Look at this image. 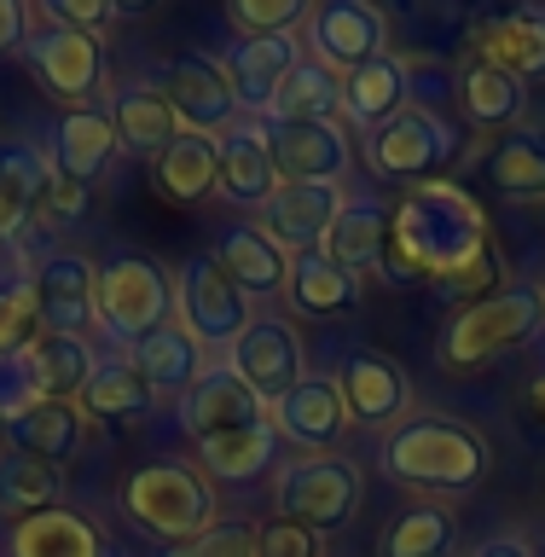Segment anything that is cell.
I'll return each instance as SVG.
<instances>
[{"label": "cell", "mask_w": 545, "mask_h": 557, "mask_svg": "<svg viewBox=\"0 0 545 557\" xmlns=\"http://www.w3.org/2000/svg\"><path fill=\"white\" fill-rule=\"evenodd\" d=\"M47 169L59 174V181H99L104 169H111V157L122 151L116 146V128H111V116L94 111V104H82V111H64L59 122H52V134H47Z\"/></svg>", "instance_id": "603a6c76"}, {"label": "cell", "mask_w": 545, "mask_h": 557, "mask_svg": "<svg viewBox=\"0 0 545 557\" xmlns=\"http://www.w3.org/2000/svg\"><path fill=\"white\" fill-rule=\"evenodd\" d=\"M453 157H459V134H453V122L435 104H407L377 134H366V169H372V181H389L407 191L424 181H442V169Z\"/></svg>", "instance_id": "5b68a950"}, {"label": "cell", "mask_w": 545, "mask_h": 557, "mask_svg": "<svg viewBox=\"0 0 545 557\" xmlns=\"http://www.w3.org/2000/svg\"><path fill=\"white\" fill-rule=\"evenodd\" d=\"M0 453H7V447H0Z\"/></svg>", "instance_id": "f5cc1de1"}, {"label": "cell", "mask_w": 545, "mask_h": 557, "mask_svg": "<svg viewBox=\"0 0 545 557\" xmlns=\"http://www.w3.org/2000/svg\"><path fill=\"white\" fill-rule=\"evenodd\" d=\"M470 557H534V540L522 529H505V534H487Z\"/></svg>", "instance_id": "681fc988"}, {"label": "cell", "mask_w": 545, "mask_h": 557, "mask_svg": "<svg viewBox=\"0 0 545 557\" xmlns=\"http://www.w3.org/2000/svg\"><path fill=\"white\" fill-rule=\"evenodd\" d=\"M17 52H24L29 76L59 104H70V111L94 104V94L104 87V41L82 29H64V24H47L41 7H29V35Z\"/></svg>", "instance_id": "9c48e42d"}, {"label": "cell", "mask_w": 545, "mask_h": 557, "mask_svg": "<svg viewBox=\"0 0 545 557\" xmlns=\"http://www.w3.org/2000/svg\"><path fill=\"white\" fill-rule=\"evenodd\" d=\"M360 465L343 459V453H302V459L273 470V499L278 517L302 522L313 534L343 529L348 517L360 511Z\"/></svg>", "instance_id": "8992f818"}, {"label": "cell", "mask_w": 545, "mask_h": 557, "mask_svg": "<svg viewBox=\"0 0 545 557\" xmlns=\"http://www.w3.org/2000/svg\"><path fill=\"white\" fill-rule=\"evenodd\" d=\"M459 540V517L435 499H412L407 511L389 517V529L377 540V557H447Z\"/></svg>", "instance_id": "8d00e7d4"}, {"label": "cell", "mask_w": 545, "mask_h": 557, "mask_svg": "<svg viewBox=\"0 0 545 557\" xmlns=\"http://www.w3.org/2000/svg\"><path fill=\"white\" fill-rule=\"evenodd\" d=\"M47 186H52L47 151L29 146V139H0V244H17L24 233H35Z\"/></svg>", "instance_id": "cb8c5ba5"}, {"label": "cell", "mask_w": 545, "mask_h": 557, "mask_svg": "<svg viewBox=\"0 0 545 557\" xmlns=\"http://www.w3.org/2000/svg\"><path fill=\"white\" fill-rule=\"evenodd\" d=\"M151 400L157 395L146 389V377L128 360H99V372L82 383L76 407H82V418H146Z\"/></svg>", "instance_id": "ab89813d"}, {"label": "cell", "mask_w": 545, "mask_h": 557, "mask_svg": "<svg viewBox=\"0 0 545 557\" xmlns=\"http://www.w3.org/2000/svg\"><path fill=\"white\" fill-rule=\"evenodd\" d=\"M116 499L134 529H146L151 540H169V546H186V540L215 529V482L198 465H181V459L128 470Z\"/></svg>", "instance_id": "277c9868"}, {"label": "cell", "mask_w": 545, "mask_h": 557, "mask_svg": "<svg viewBox=\"0 0 545 557\" xmlns=\"http://www.w3.org/2000/svg\"><path fill=\"white\" fill-rule=\"evenodd\" d=\"M453 99H459L465 116L487 134H511V128H522V116H529V87L517 76H505L499 64H482V59H470L459 76H453Z\"/></svg>", "instance_id": "f1b7e54d"}, {"label": "cell", "mask_w": 545, "mask_h": 557, "mask_svg": "<svg viewBox=\"0 0 545 557\" xmlns=\"http://www.w3.org/2000/svg\"><path fill=\"white\" fill-rule=\"evenodd\" d=\"M221 181V139H209V134H186L157 157V186H163V198L174 203H198L209 198Z\"/></svg>", "instance_id": "d590c367"}, {"label": "cell", "mask_w": 545, "mask_h": 557, "mask_svg": "<svg viewBox=\"0 0 545 557\" xmlns=\"http://www.w3.org/2000/svg\"><path fill=\"white\" fill-rule=\"evenodd\" d=\"M545 331V285H499L476 296L470 308H459L435 343L447 372H476V366L511 355V348H529Z\"/></svg>", "instance_id": "3957f363"}, {"label": "cell", "mask_w": 545, "mask_h": 557, "mask_svg": "<svg viewBox=\"0 0 545 557\" xmlns=\"http://www.w3.org/2000/svg\"><path fill=\"white\" fill-rule=\"evenodd\" d=\"M82 407L76 400H41L29 407L17 424H7V442L12 453H29V459H47V465H64L82 453Z\"/></svg>", "instance_id": "d6a6232c"}, {"label": "cell", "mask_w": 545, "mask_h": 557, "mask_svg": "<svg viewBox=\"0 0 545 557\" xmlns=\"http://www.w3.org/2000/svg\"><path fill=\"white\" fill-rule=\"evenodd\" d=\"M250 552H256L250 522H215L209 534L186 540V546H169V557H250Z\"/></svg>", "instance_id": "f6af8a7d"}, {"label": "cell", "mask_w": 545, "mask_h": 557, "mask_svg": "<svg viewBox=\"0 0 545 557\" xmlns=\"http://www.w3.org/2000/svg\"><path fill=\"white\" fill-rule=\"evenodd\" d=\"M41 383L29 372V355H0V430L17 424L29 407H41Z\"/></svg>", "instance_id": "7bdbcfd3"}, {"label": "cell", "mask_w": 545, "mask_h": 557, "mask_svg": "<svg viewBox=\"0 0 545 557\" xmlns=\"http://www.w3.org/2000/svg\"><path fill=\"white\" fill-rule=\"evenodd\" d=\"M377 465L389 482L447 505V499L476 494L487 465H494V453H487V435L476 424H465V418L412 412V418H400L395 430H383Z\"/></svg>", "instance_id": "7a4b0ae2"}, {"label": "cell", "mask_w": 545, "mask_h": 557, "mask_svg": "<svg viewBox=\"0 0 545 557\" xmlns=\"http://www.w3.org/2000/svg\"><path fill=\"white\" fill-rule=\"evenodd\" d=\"M412 59L407 52H377L360 70L343 76V128L377 134L389 116H400L412 104Z\"/></svg>", "instance_id": "ac0fdd59"}, {"label": "cell", "mask_w": 545, "mask_h": 557, "mask_svg": "<svg viewBox=\"0 0 545 557\" xmlns=\"http://www.w3.org/2000/svg\"><path fill=\"white\" fill-rule=\"evenodd\" d=\"M29 285L41 296V331L87 337V325H99V268L82 250H47L29 268Z\"/></svg>", "instance_id": "5bb4252c"}, {"label": "cell", "mask_w": 545, "mask_h": 557, "mask_svg": "<svg viewBox=\"0 0 545 557\" xmlns=\"http://www.w3.org/2000/svg\"><path fill=\"white\" fill-rule=\"evenodd\" d=\"M343 116V76H331L325 64L302 59L285 76V87L268 104V122H331Z\"/></svg>", "instance_id": "f35d334b"}, {"label": "cell", "mask_w": 545, "mask_h": 557, "mask_svg": "<svg viewBox=\"0 0 545 557\" xmlns=\"http://www.w3.org/2000/svg\"><path fill=\"white\" fill-rule=\"evenodd\" d=\"M215 191L238 209H256L278 191L273 157H268V116H238L233 128L221 134V181Z\"/></svg>", "instance_id": "7402d4cb"}, {"label": "cell", "mask_w": 545, "mask_h": 557, "mask_svg": "<svg viewBox=\"0 0 545 557\" xmlns=\"http://www.w3.org/2000/svg\"><path fill=\"white\" fill-rule=\"evenodd\" d=\"M476 59L499 64L505 76H517L522 87L545 76V7H511L482 17L476 29Z\"/></svg>", "instance_id": "d4e9b609"}, {"label": "cell", "mask_w": 545, "mask_h": 557, "mask_svg": "<svg viewBox=\"0 0 545 557\" xmlns=\"http://www.w3.org/2000/svg\"><path fill=\"white\" fill-rule=\"evenodd\" d=\"M250 557H325V534L302 529L290 517H273L256 529V552Z\"/></svg>", "instance_id": "ee69618b"}, {"label": "cell", "mask_w": 545, "mask_h": 557, "mask_svg": "<svg viewBox=\"0 0 545 557\" xmlns=\"http://www.w3.org/2000/svg\"><path fill=\"white\" fill-rule=\"evenodd\" d=\"M261 418H268V407H261L256 389L226 360L209 366V372L191 383V395L181 400V430L191 442H209V435H226V430H250Z\"/></svg>", "instance_id": "44dd1931"}, {"label": "cell", "mask_w": 545, "mask_h": 557, "mask_svg": "<svg viewBox=\"0 0 545 557\" xmlns=\"http://www.w3.org/2000/svg\"><path fill=\"white\" fill-rule=\"evenodd\" d=\"M174 313H181V325L198 337L203 355H233V343L250 331L256 320V308H250V296H244L233 278L221 273V261L215 256H191L181 273H174Z\"/></svg>", "instance_id": "ba28073f"}, {"label": "cell", "mask_w": 545, "mask_h": 557, "mask_svg": "<svg viewBox=\"0 0 545 557\" xmlns=\"http://www.w3.org/2000/svg\"><path fill=\"white\" fill-rule=\"evenodd\" d=\"M273 447H278V430H273V418H261V424H250V430H226V435L198 442V470L209 482L250 487L273 470Z\"/></svg>", "instance_id": "4dcf8cb0"}, {"label": "cell", "mask_w": 545, "mask_h": 557, "mask_svg": "<svg viewBox=\"0 0 545 557\" xmlns=\"http://www.w3.org/2000/svg\"><path fill=\"white\" fill-rule=\"evenodd\" d=\"M24 355H29V372H35V383H41L47 400H76L82 383L99 372L94 343H87V337H64V331H41Z\"/></svg>", "instance_id": "836d02e7"}, {"label": "cell", "mask_w": 545, "mask_h": 557, "mask_svg": "<svg viewBox=\"0 0 545 557\" xmlns=\"http://www.w3.org/2000/svg\"><path fill=\"white\" fill-rule=\"evenodd\" d=\"M487 181L511 203H545V128H511L487 151Z\"/></svg>", "instance_id": "1f68e13d"}, {"label": "cell", "mask_w": 545, "mask_h": 557, "mask_svg": "<svg viewBox=\"0 0 545 557\" xmlns=\"http://www.w3.org/2000/svg\"><path fill=\"white\" fill-rule=\"evenodd\" d=\"M122 360H128L139 377H146V389H151L157 400H186L191 383L209 372V355L198 348V337L181 325V313H174V320H163L157 331H146L139 343H128V355H122Z\"/></svg>", "instance_id": "e0dca14e"}, {"label": "cell", "mask_w": 545, "mask_h": 557, "mask_svg": "<svg viewBox=\"0 0 545 557\" xmlns=\"http://www.w3.org/2000/svg\"><path fill=\"white\" fill-rule=\"evenodd\" d=\"M41 17L64 29H82V35H104L122 17V7H111V0H47Z\"/></svg>", "instance_id": "bcb514c9"}, {"label": "cell", "mask_w": 545, "mask_h": 557, "mask_svg": "<svg viewBox=\"0 0 545 557\" xmlns=\"http://www.w3.org/2000/svg\"><path fill=\"white\" fill-rule=\"evenodd\" d=\"M268 157L278 186H343L355 169L343 116L331 122H268Z\"/></svg>", "instance_id": "7c38bea8"}, {"label": "cell", "mask_w": 545, "mask_h": 557, "mask_svg": "<svg viewBox=\"0 0 545 557\" xmlns=\"http://www.w3.org/2000/svg\"><path fill=\"white\" fill-rule=\"evenodd\" d=\"M64 499V470L47 459H29V453H0V517L24 522L41 511H59Z\"/></svg>", "instance_id": "e575fe53"}, {"label": "cell", "mask_w": 545, "mask_h": 557, "mask_svg": "<svg viewBox=\"0 0 545 557\" xmlns=\"http://www.w3.org/2000/svg\"><path fill=\"white\" fill-rule=\"evenodd\" d=\"M41 337V296H35L29 273L0 285V355H24Z\"/></svg>", "instance_id": "60d3db41"}, {"label": "cell", "mask_w": 545, "mask_h": 557, "mask_svg": "<svg viewBox=\"0 0 545 557\" xmlns=\"http://www.w3.org/2000/svg\"><path fill=\"white\" fill-rule=\"evenodd\" d=\"M104 116L116 128V146L134 157H163L181 139V116H174V104L151 82H122L111 104H104Z\"/></svg>", "instance_id": "83f0119b"}, {"label": "cell", "mask_w": 545, "mask_h": 557, "mask_svg": "<svg viewBox=\"0 0 545 557\" xmlns=\"http://www.w3.org/2000/svg\"><path fill=\"white\" fill-rule=\"evenodd\" d=\"M296 35H302V59L325 64L331 76H348L366 59L389 52V17L372 0H320V7H308Z\"/></svg>", "instance_id": "30bf717a"}, {"label": "cell", "mask_w": 545, "mask_h": 557, "mask_svg": "<svg viewBox=\"0 0 545 557\" xmlns=\"http://www.w3.org/2000/svg\"><path fill=\"white\" fill-rule=\"evenodd\" d=\"M87 209V186H76V181H59L52 174V186H47V203H41V221H59V226H70Z\"/></svg>", "instance_id": "7dc6e473"}, {"label": "cell", "mask_w": 545, "mask_h": 557, "mask_svg": "<svg viewBox=\"0 0 545 557\" xmlns=\"http://www.w3.org/2000/svg\"><path fill=\"white\" fill-rule=\"evenodd\" d=\"M29 35V7H17V0H0V52H17Z\"/></svg>", "instance_id": "c3c4849f"}, {"label": "cell", "mask_w": 545, "mask_h": 557, "mask_svg": "<svg viewBox=\"0 0 545 557\" xmlns=\"http://www.w3.org/2000/svg\"><path fill=\"white\" fill-rule=\"evenodd\" d=\"M534 557H545V546H534Z\"/></svg>", "instance_id": "816d5d0a"}, {"label": "cell", "mask_w": 545, "mask_h": 557, "mask_svg": "<svg viewBox=\"0 0 545 557\" xmlns=\"http://www.w3.org/2000/svg\"><path fill=\"white\" fill-rule=\"evenodd\" d=\"M296 64H302V35L296 29H285V35H244V41L226 47V59H221L244 116H268L273 94L285 87V76Z\"/></svg>", "instance_id": "2e32d148"}, {"label": "cell", "mask_w": 545, "mask_h": 557, "mask_svg": "<svg viewBox=\"0 0 545 557\" xmlns=\"http://www.w3.org/2000/svg\"><path fill=\"white\" fill-rule=\"evenodd\" d=\"M337 395L348 407V424L366 430H395L412 407V383L389 355H372V348H355L337 372Z\"/></svg>", "instance_id": "9a60e30c"}, {"label": "cell", "mask_w": 545, "mask_h": 557, "mask_svg": "<svg viewBox=\"0 0 545 557\" xmlns=\"http://www.w3.org/2000/svg\"><path fill=\"white\" fill-rule=\"evenodd\" d=\"M348 198V186H278L261 203V233H268L285 256L325 250V233L337 221V209Z\"/></svg>", "instance_id": "d6986e66"}, {"label": "cell", "mask_w": 545, "mask_h": 557, "mask_svg": "<svg viewBox=\"0 0 545 557\" xmlns=\"http://www.w3.org/2000/svg\"><path fill=\"white\" fill-rule=\"evenodd\" d=\"M302 17H308V0H233L226 7V24L244 35H285V29H302Z\"/></svg>", "instance_id": "b9f144b4"}, {"label": "cell", "mask_w": 545, "mask_h": 557, "mask_svg": "<svg viewBox=\"0 0 545 557\" xmlns=\"http://www.w3.org/2000/svg\"><path fill=\"white\" fill-rule=\"evenodd\" d=\"M94 302H99V325L128 348L163 320H174V273L163 268V261L139 256V250H122L99 268V296Z\"/></svg>", "instance_id": "52a82bcc"}, {"label": "cell", "mask_w": 545, "mask_h": 557, "mask_svg": "<svg viewBox=\"0 0 545 557\" xmlns=\"http://www.w3.org/2000/svg\"><path fill=\"white\" fill-rule=\"evenodd\" d=\"M151 87L174 104V116H181L186 134L221 139L244 116L233 82H226V70H221V59H209V52H181V59H163V64H157V76H151Z\"/></svg>", "instance_id": "8fae6325"}, {"label": "cell", "mask_w": 545, "mask_h": 557, "mask_svg": "<svg viewBox=\"0 0 545 557\" xmlns=\"http://www.w3.org/2000/svg\"><path fill=\"white\" fill-rule=\"evenodd\" d=\"M278 442H296L302 453H337L348 435V407L337 395V377H302L285 400L268 407Z\"/></svg>", "instance_id": "ffe728a7"}, {"label": "cell", "mask_w": 545, "mask_h": 557, "mask_svg": "<svg viewBox=\"0 0 545 557\" xmlns=\"http://www.w3.org/2000/svg\"><path fill=\"white\" fill-rule=\"evenodd\" d=\"M226 366L250 383L261 407H273V400H285L296 383L308 377V360H302V337H296L290 320H273V313H256L250 331L233 343V355Z\"/></svg>", "instance_id": "4fadbf2b"}, {"label": "cell", "mask_w": 545, "mask_h": 557, "mask_svg": "<svg viewBox=\"0 0 545 557\" xmlns=\"http://www.w3.org/2000/svg\"><path fill=\"white\" fill-rule=\"evenodd\" d=\"M377 273L389 285H430L447 302L487 296L505 278L482 203L459 181H424L389 209V250Z\"/></svg>", "instance_id": "6da1fadb"}, {"label": "cell", "mask_w": 545, "mask_h": 557, "mask_svg": "<svg viewBox=\"0 0 545 557\" xmlns=\"http://www.w3.org/2000/svg\"><path fill=\"white\" fill-rule=\"evenodd\" d=\"M12 557H104V540L76 511H41L12 529Z\"/></svg>", "instance_id": "74e56055"}, {"label": "cell", "mask_w": 545, "mask_h": 557, "mask_svg": "<svg viewBox=\"0 0 545 557\" xmlns=\"http://www.w3.org/2000/svg\"><path fill=\"white\" fill-rule=\"evenodd\" d=\"M383 250H389V203L372 198V191H348L325 233V256L355 278H366L383 268Z\"/></svg>", "instance_id": "4316f807"}, {"label": "cell", "mask_w": 545, "mask_h": 557, "mask_svg": "<svg viewBox=\"0 0 545 557\" xmlns=\"http://www.w3.org/2000/svg\"><path fill=\"white\" fill-rule=\"evenodd\" d=\"M285 296H290L296 313H308V320H337V313H355V308H360L366 278H355L348 268H337L325 250H308V256H290Z\"/></svg>", "instance_id": "f546056e"}, {"label": "cell", "mask_w": 545, "mask_h": 557, "mask_svg": "<svg viewBox=\"0 0 545 557\" xmlns=\"http://www.w3.org/2000/svg\"><path fill=\"white\" fill-rule=\"evenodd\" d=\"M529 400H534V407H540V412H545V372H540V377H534V389H529Z\"/></svg>", "instance_id": "f907efd6"}, {"label": "cell", "mask_w": 545, "mask_h": 557, "mask_svg": "<svg viewBox=\"0 0 545 557\" xmlns=\"http://www.w3.org/2000/svg\"><path fill=\"white\" fill-rule=\"evenodd\" d=\"M221 261V273L233 278V285L250 296H285V278H290V256L278 250V244L261 233V221H238L226 226V233L215 238V250H209Z\"/></svg>", "instance_id": "484cf974"}]
</instances>
